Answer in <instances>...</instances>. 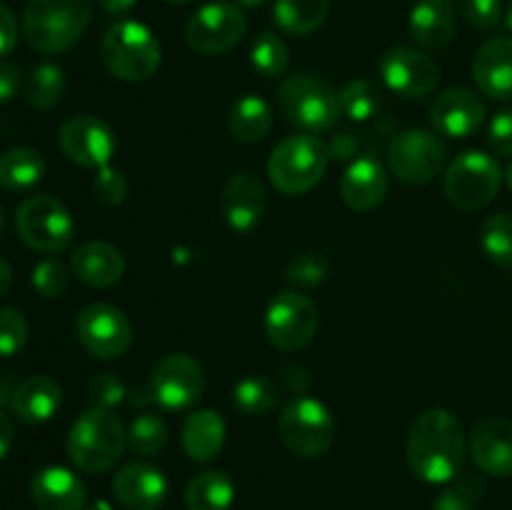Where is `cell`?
Wrapping results in <instances>:
<instances>
[{
    "instance_id": "obj_33",
    "label": "cell",
    "mask_w": 512,
    "mask_h": 510,
    "mask_svg": "<svg viewBox=\"0 0 512 510\" xmlns=\"http://www.w3.org/2000/svg\"><path fill=\"white\" fill-rule=\"evenodd\" d=\"M340 115L353 123H370L383 108V93L373 80H353L338 93Z\"/></svg>"
},
{
    "instance_id": "obj_1",
    "label": "cell",
    "mask_w": 512,
    "mask_h": 510,
    "mask_svg": "<svg viewBox=\"0 0 512 510\" xmlns=\"http://www.w3.org/2000/svg\"><path fill=\"white\" fill-rule=\"evenodd\" d=\"M468 455V435L458 415L430 408L413 420L405 443V458L415 478L430 485L450 483L460 475Z\"/></svg>"
},
{
    "instance_id": "obj_46",
    "label": "cell",
    "mask_w": 512,
    "mask_h": 510,
    "mask_svg": "<svg viewBox=\"0 0 512 510\" xmlns=\"http://www.w3.org/2000/svg\"><path fill=\"white\" fill-rule=\"evenodd\" d=\"M18 43V20L8 5L0 3V58L8 55Z\"/></svg>"
},
{
    "instance_id": "obj_43",
    "label": "cell",
    "mask_w": 512,
    "mask_h": 510,
    "mask_svg": "<svg viewBox=\"0 0 512 510\" xmlns=\"http://www.w3.org/2000/svg\"><path fill=\"white\" fill-rule=\"evenodd\" d=\"M458 10L473 28L490 30L503 18V0H458Z\"/></svg>"
},
{
    "instance_id": "obj_25",
    "label": "cell",
    "mask_w": 512,
    "mask_h": 510,
    "mask_svg": "<svg viewBox=\"0 0 512 510\" xmlns=\"http://www.w3.org/2000/svg\"><path fill=\"white\" fill-rule=\"evenodd\" d=\"M73 273L90 288H110L125 275V258L118 248L103 240H88L73 253Z\"/></svg>"
},
{
    "instance_id": "obj_21",
    "label": "cell",
    "mask_w": 512,
    "mask_h": 510,
    "mask_svg": "<svg viewBox=\"0 0 512 510\" xmlns=\"http://www.w3.org/2000/svg\"><path fill=\"white\" fill-rule=\"evenodd\" d=\"M390 188L388 170L375 158H358L340 178V198L348 208L368 213L385 200Z\"/></svg>"
},
{
    "instance_id": "obj_15",
    "label": "cell",
    "mask_w": 512,
    "mask_h": 510,
    "mask_svg": "<svg viewBox=\"0 0 512 510\" xmlns=\"http://www.w3.org/2000/svg\"><path fill=\"white\" fill-rule=\"evenodd\" d=\"M60 150L80 168H105L118 150V138L105 120L95 115H75L60 125Z\"/></svg>"
},
{
    "instance_id": "obj_39",
    "label": "cell",
    "mask_w": 512,
    "mask_h": 510,
    "mask_svg": "<svg viewBox=\"0 0 512 510\" xmlns=\"http://www.w3.org/2000/svg\"><path fill=\"white\" fill-rule=\"evenodd\" d=\"M485 495V480L478 475H465L453 488L438 495L433 510H475L478 500Z\"/></svg>"
},
{
    "instance_id": "obj_42",
    "label": "cell",
    "mask_w": 512,
    "mask_h": 510,
    "mask_svg": "<svg viewBox=\"0 0 512 510\" xmlns=\"http://www.w3.org/2000/svg\"><path fill=\"white\" fill-rule=\"evenodd\" d=\"M93 190H95V198H98L100 203L108 205V208H115V205L125 203L130 188H128V180H125V175L120 173V170L105 165V168H100L98 175H95Z\"/></svg>"
},
{
    "instance_id": "obj_30",
    "label": "cell",
    "mask_w": 512,
    "mask_h": 510,
    "mask_svg": "<svg viewBox=\"0 0 512 510\" xmlns=\"http://www.w3.org/2000/svg\"><path fill=\"white\" fill-rule=\"evenodd\" d=\"M235 500V483L225 470H203L185 488L188 510H230Z\"/></svg>"
},
{
    "instance_id": "obj_17",
    "label": "cell",
    "mask_w": 512,
    "mask_h": 510,
    "mask_svg": "<svg viewBox=\"0 0 512 510\" xmlns=\"http://www.w3.org/2000/svg\"><path fill=\"white\" fill-rule=\"evenodd\" d=\"M265 210H268V190L258 175L243 170L225 183L220 195V213L235 233H250L258 228Z\"/></svg>"
},
{
    "instance_id": "obj_44",
    "label": "cell",
    "mask_w": 512,
    "mask_h": 510,
    "mask_svg": "<svg viewBox=\"0 0 512 510\" xmlns=\"http://www.w3.org/2000/svg\"><path fill=\"white\" fill-rule=\"evenodd\" d=\"M125 385L118 375L113 373H100L90 380L88 385V398L95 408H108L113 410L115 405L125 400Z\"/></svg>"
},
{
    "instance_id": "obj_28",
    "label": "cell",
    "mask_w": 512,
    "mask_h": 510,
    "mask_svg": "<svg viewBox=\"0 0 512 510\" xmlns=\"http://www.w3.org/2000/svg\"><path fill=\"white\" fill-rule=\"evenodd\" d=\"M45 178L43 155L28 145H18L0 155V188L25 193Z\"/></svg>"
},
{
    "instance_id": "obj_20",
    "label": "cell",
    "mask_w": 512,
    "mask_h": 510,
    "mask_svg": "<svg viewBox=\"0 0 512 510\" xmlns=\"http://www.w3.org/2000/svg\"><path fill=\"white\" fill-rule=\"evenodd\" d=\"M113 495L125 510H158L168 498V480L155 465L128 463L113 475Z\"/></svg>"
},
{
    "instance_id": "obj_10",
    "label": "cell",
    "mask_w": 512,
    "mask_h": 510,
    "mask_svg": "<svg viewBox=\"0 0 512 510\" xmlns=\"http://www.w3.org/2000/svg\"><path fill=\"white\" fill-rule=\"evenodd\" d=\"M248 30L243 8L238 3L218 0L190 15L185 25V43L200 55H223L243 40Z\"/></svg>"
},
{
    "instance_id": "obj_27",
    "label": "cell",
    "mask_w": 512,
    "mask_h": 510,
    "mask_svg": "<svg viewBox=\"0 0 512 510\" xmlns=\"http://www.w3.org/2000/svg\"><path fill=\"white\" fill-rule=\"evenodd\" d=\"M225 445V423L215 410H195L183 423V448L188 458L210 463Z\"/></svg>"
},
{
    "instance_id": "obj_56",
    "label": "cell",
    "mask_w": 512,
    "mask_h": 510,
    "mask_svg": "<svg viewBox=\"0 0 512 510\" xmlns=\"http://www.w3.org/2000/svg\"><path fill=\"white\" fill-rule=\"evenodd\" d=\"M168 3H173V5H183V3H190V0H168Z\"/></svg>"
},
{
    "instance_id": "obj_26",
    "label": "cell",
    "mask_w": 512,
    "mask_h": 510,
    "mask_svg": "<svg viewBox=\"0 0 512 510\" xmlns=\"http://www.w3.org/2000/svg\"><path fill=\"white\" fill-rule=\"evenodd\" d=\"M455 13L453 0H418L410 10V35L420 48L438 50L453 40Z\"/></svg>"
},
{
    "instance_id": "obj_36",
    "label": "cell",
    "mask_w": 512,
    "mask_h": 510,
    "mask_svg": "<svg viewBox=\"0 0 512 510\" xmlns=\"http://www.w3.org/2000/svg\"><path fill=\"white\" fill-rule=\"evenodd\" d=\"M483 253L498 268H512V213H495L480 228Z\"/></svg>"
},
{
    "instance_id": "obj_5",
    "label": "cell",
    "mask_w": 512,
    "mask_h": 510,
    "mask_svg": "<svg viewBox=\"0 0 512 510\" xmlns=\"http://www.w3.org/2000/svg\"><path fill=\"white\" fill-rule=\"evenodd\" d=\"M330 158V148L318 135H288L270 153L268 178L280 193L303 195L323 180Z\"/></svg>"
},
{
    "instance_id": "obj_22",
    "label": "cell",
    "mask_w": 512,
    "mask_h": 510,
    "mask_svg": "<svg viewBox=\"0 0 512 510\" xmlns=\"http://www.w3.org/2000/svg\"><path fill=\"white\" fill-rule=\"evenodd\" d=\"M30 498L38 510H83L88 493L73 470L48 465L30 480Z\"/></svg>"
},
{
    "instance_id": "obj_40",
    "label": "cell",
    "mask_w": 512,
    "mask_h": 510,
    "mask_svg": "<svg viewBox=\"0 0 512 510\" xmlns=\"http://www.w3.org/2000/svg\"><path fill=\"white\" fill-rule=\"evenodd\" d=\"M28 320L18 308H0V358H13L28 345Z\"/></svg>"
},
{
    "instance_id": "obj_23",
    "label": "cell",
    "mask_w": 512,
    "mask_h": 510,
    "mask_svg": "<svg viewBox=\"0 0 512 510\" xmlns=\"http://www.w3.org/2000/svg\"><path fill=\"white\" fill-rule=\"evenodd\" d=\"M473 78L480 93L493 100L512 98V38L488 40L473 58Z\"/></svg>"
},
{
    "instance_id": "obj_45",
    "label": "cell",
    "mask_w": 512,
    "mask_h": 510,
    "mask_svg": "<svg viewBox=\"0 0 512 510\" xmlns=\"http://www.w3.org/2000/svg\"><path fill=\"white\" fill-rule=\"evenodd\" d=\"M488 143L493 153L512 155V110H500L493 120H490Z\"/></svg>"
},
{
    "instance_id": "obj_13",
    "label": "cell",
    "mask_w": 512,
    "mask_h": 510,
    "mask_svg": "<svg viewBox=\"0 0 512 510\" xmlns=\"http://www.w3.org/2000/svg\"><path fill=\"white\" fill-rule=\"evenodd\" d=\"M318 333V308L308 295L283 290L265 310V335L278 350L293 353L305 348Z\"/></svg>"
},
{
    "instance_id": "obj_32",
    "label": "cell",
    "mask_w": 512,
    "mask_h": 510,
    "mask_svg": "<svg viewBox=\"0 0 512 510\" xmlns=\"http://www.w3.org/2000/svg\"><path fill=\"white\" fill-rule=\"evenodd\" d=\"M280 388L275 380L265 378V375H248V378L238 380L233 388V403L235 408L250 418H260L268 415L270 410L278 405Z\"/></svg>"
},
{
    "instance_id": "obj_38",
    "label": "cell",
    "mask_w": 512,
    "mask_h": 510,
    "mask_svg": "<svg viewBox=\"0 0 512 510\" xmlns=\"http://www.w3.org/2000/svg\"><path fill=\"white\" fill-rule=\"evenodd\" d=\"M330 273V263L325 255L320 253H300L285 268V280L295 288H315L323 283Z\"/></svg>"
},
{
    "instance_id": "obj_52",
    "label": "cell",
    "mask_w": 512,
    "mask_h": 510,
    "mask_svg": "<svg viewBox=\"0 0 512 510\" xmlns=\"http://www.w3.org/2000/svg\"><path fill=\"white\" fill-rule=\"evenodd\" d=\"M238 5H243V8H260V5H265L268 0H235Z\"/></svg>"
},
{
    "instance_id": "obj_14",
    "label": "cell",
    "mask_w": 512,
    "mask_h": 510,
    "mask_svg": "<svg viewBox=\"0 0 512 510\" xmlns=\"http://www.w3.org/2000/svg\"><path fill=\"white\" fill-rule=\"evenodd\" d=\"M153 400L165 410H188L203 398V365L188 353H170L160 360L150 375Z\"/></svg>"
},
{
    "instance_id": "obj_48",
    "label": "cell",
    "mask_w": 512,
    "mask_h": 510,
    "mask_svg": "<svg viewBox=\"0 0 512 510\" xmlns=\"http://www.w3.org/2000/svg\"><path fill=\"white\" fill-rule=\"evenodd\" d=\"M283 383L285 388L293 390V393H303V390L308 388V373H305V368H300V365L290 363L283 368Z\"/></svg>"
},
{
    "instance_id": "obj_12",
    "label": "cell",
    "mask_w": 512,
    "mask_h": 510,
    "mask_svg": "<svg viewBox=\"0 0 512 510\" xmlns=\"http://www.w3.org/2000/svg\"><path fill=\"white\" fill-rule=\"evenodd\" d=\"M75 335L93 358H123L133 345V325L128 315L110 303L85 305L75 320Z\"/></svg>"
},
{
    "instance_id": "obj_16",
    "label": "cell",
    "mask_w": 512,
    "mask_h": 510,
    "mask_svg": "<svg viewBox=\"0 0 512 510\" xmlns=\"http://www.w3.org/2000/svg\"><path fill=\"white\" fill-rule=\"evenodd\" d=\"M380 78L393 93L408 100H423L438 88L440 70L430 55L410 45H395L380 58Z\"/></svg>"
},
{
    "instance_id": "obj_7",
    "label": "cell",
    "mask_w": 512,
    "mask_h": 510,
    "mask_svg": "<svg viewBox=\"0 0 512 510\" xmlns=\"http://www.w3.org/2000/svg\"><path fill=\"white\" fill-rule=\"evenodd\" d=\"M15 230L38 253H63L75 238L70 210L53 195H30L15 210Z\"/></svg>"
},
{
    "instance_id": "obj_11",
    "label": "cell",
    "mask_w": 512,
    "mask_h": 510,
    "mask_svg": "<svg viewBox=\"0 0 512 510\" xmlns=\"http://www.w3.org/2000/svg\"><path fill=\"white\" fill-rule=\"evenodd\" d=\"M445 143L435 133L410 128L395 135L388 145V165L398 180L410 185H425L440 175L445 165Z\"/></svg>"
},
{
    "instance_id": "obj_41",
    "label": "cell",
    "mask_w": 512,
    "mask_h": 510,
    "mask_svg": "<svg viewBox=\"0 0 512 510\" xmlns=\"http://www.w3.org/2000/svg\"><path fill=\"white\" fill-rule=\"evenodd\" d=\"M68 283H70V273L60 260L45 258L33 268V288L38 290L43 298L48 300L60 298V295L68 290Z\"/></svg>"
},
{
    "instance_id": "obj_31",
    "label": "cell",
    "mask_w": 512,
    "mask_h": 510,
    "mask_svg": "<svg viewBox=\"0 0 512 510\" xmlns=\"http://www.w3.org/2000/svg\"><path fill=\"white\" fill-rule=\"evenodd\" d=\"M330 0H275L273 18L283 33L305 38L325 23Z\"/></svg>"
},
{
    "instance_id": "obj_35",
    "label": "cell",
    "mask_w": 512,
    "mask_h": 510,
    "mask_svg": "<svg viewBox=\"0 0 512 510\" xmlns=\"http://www.w3.org/2000/svg\"><path fill=\"white\" fill-rule=\"evenodd\" d=\"M168 445V425L160 415L143 413L130 423L128 450L138 458H155Z\"/></svg>"
},
{
    "instance_id": "obj_9",
    "label": "cell",
    "mask_w": 512,
    "mask_h": 510,
    "mask_svg": "<svg viewBox=\"0 0 512 510\" xmlns=\"http://www.w3.org/2000/svg\"><path fill=\"white\" fill-rule=\"evenodd\" d=\"M280 440L300 458H318L333 445L335 420L320 400L298 395L278 415Z\"/></svg>"
},
{
    "instance_id": "obj_19",
    "label": "cell",
    "mask_w": 512,
    "mask_h": 510,
    "mask_svg": "<svg viewBox=\"0 0 512 510\" xmlns=\"http://www.w3.org/2000/svg\"><path fill=\"white\" fill-rule=\"evenodd\" d=\"M468 450L475 465L495 478L512 475V420L490 415L483 418L468 435Z\"/></svg>"
},
{
    "instance_id": "obj_47",
    "label": "cell",
    "mask_w": 512,
    "mask_h": 510,
    "mask_svg": "<svg viewBox=\"0 0 512 510\" xmlns=\"http://www.w3.org/2000/svg\"><path fill=\"white\" fill-rule=\"evenodd\" d=\"M18 88H20L18 65L0 60V103H8V100H13L15 95H18Z\"/></svg>"
},
{
    "instance_id": "obj_51",
    "label": "cell",
    "mask_w": 512,
    "mask_h": 510,
    "mask_svg": "<svg viewBox=\"0 0 512 510\" xmlns=\"http://www.w3.org/2000/svg\"><path fill=\"white\" fill-rule=\"evenodd\" d=\"M10 285H13V268L8 265V260L0 258V300L8 295Z\"/></svg>"
},
{
    "instance_id": "obj_2",
    "label": "cell",
    "mask_w": 512,
    "mask_h": 510,
    "mask_svg": "<svg viewBox=\"0 0 512 510\" xmlns=\"http://www.w3.org/2000/svg\"><path fill=\"white\" fill-rule=\"evenodd\" d=\"M90 18L93 0H30L23 13V38L38 53H65L83 38Z\"/></svg>"
},
{
    "instance_id": "obj_50",
    "label": "cell",
    "mask_w": 512,
    "mask_h": 510,
    "mask_svg": "<svg viewBox=\"0 0 512 510\" xmlns=\"http://www.w3.org/2000/svg\"><path fill=\"white\" fill-rule=\"evenodd\" d=\"M135 3H138V0H98L100 8H103L105 13H110V15L130 13Z\"/></svg>"
},
{
    "instance_id": "obj_53",
    "label": "cell",
    "mask_w": 512,
    "mask_h": 510,
    "mask_svg": "<svg viewBox=\"0 0 512 510\" xmlns=\"http://www.w3.org/2000/svg\"><path fill=\"white\" fill-rule=\"evenodd\" d=\"M503 178H505V183H508V188L512 190V160H510V163H508V168H505Z\"/></svg>"
},
{
    "instance_id": "obj_34",
    "label": "cell",
    "mask_w": 512,
    "mask_h": 510,
    "mask_svg": "<svg viewBox=\"0 0 512 510\" xmlns=\"http://www.w3.org/2000/svg\"><path fill=\"white\" fill-rule=\"evenodd\" d=\"M65 90V75L58 65L40 63L25 83V100L38 110H50L60 103Z\"/></svg>"
},
{
    "instance_id": "obj_37",
    "label": "cell",
    "mask_w": 512,
    "mask_h": 510,
    "mask_svg": "<svg viewBox=\"0 0 512 510\" xmlns=\"http://www.w3.org/2000/svg\"><path fill=\"white\" fill-rule=\"evenodd\" d=\"M250 63H253V68L258 70L263 78H278V75H283L285 70H288L290 50L280 35L265 30V33H260L258 38L253 40Z\"/></svg>"
},
{
    "instance_id": "obj_49",
    "label": "cell",
    "mask_w": 512,
    "mask_h": 510,
    "mask_svg": "<svg viewBox=\"0 0 512 510\" xmlns=\"http://www.w3.org/2000/svg\"><path fill=\"white\" fill-rule=\"evenodd\" d=\"M13 438H15V428H13V420L0 410V460L10 453L13 448Z\"/></svg>"
},
{
    "instance_id": "obj_3",
    "label": "cell",
    "mask_w": 512,
    "mask_h": 510,
    "mask_svg": "<svg viewBox=\"0 0 512 510\" xmlns=\"http://www.w3.org/2000/svg\"><path fill=\"white\" fill-rule=\"evenodd\" d=\"M125 448H128V430L123 428L118 415L95 405L78 415L65 440L70 460L83 473H105L123 458Z\"/></svg>"
},
{
    "instance_id": "obj_6",
    "label": "cell",
    "mask_w": 512,
    "mask_h": 510,
    "mask_svg": "<svg viewBox=\"0 0 512 510\" xmlns=\"http://www.w3.org/2000/svg\"><path fill=\"white\" fill-rule=\"evenodd\" d=\"M280 113L305 133H328L340 120L338 93L313 73H295L280 83Z\"/></svg>"
},
{
    "instance_id": "obj_55",
    "label": "cell",
    "mask_w": 512,
    "mask_h": 510,
    "mask_svg": "<svg viewBox=\"0 0 512 510\" xmlns=\"http://www.w3.org/2000/svg\"><path fill=\"white\" fill-rule=\"evenodd\" d=\"M508 25L512 28V0H510V8H508Z\"/></svg>"
},
{
    "instance_id": "obj_54",
    "label": "cell",
    "mask_w": 512,
    "mask_h": 510,
    "mask_svg": "<svg viewBox=\"0 0 512 510\" xmlns=\"http://www.w3.org/2000/svg\"><path fill=\"white\" fill-rule=\"evenodd\" d=\"M3 228H5V213L3 208H0V235H3Z\"/></svg>"
},
{
    "instance_id": "obj_24",
    "label": "cell",
    "mask_w": 512,
    "mask_h": 510,
    "mask_svg": "<svg viewBox=\"0 0 512 510\" xmlns=\"http://www.w3.org/2000/svg\"><path fill=\"white\" fill-rule=\"evenodd\" d=\"M63 403V388L50 375H33L10 390V410L28 425L48 423Z\"/></svg>"
},
{
    "instance_id": "obj_8",
    "label": "cell",
    "mask_w": 512,
    "mask_h": 510,
    "mask_svg": "<svg viewBox=\"0 0 512 510\" xmlns=\"http://www.w3.org/2000/svg\"><path fill=\"white\" fill-rule=\"evenodd\" d=\"M503 180L498 160L480 150L460 153L445 173V195L450 203L465 213L488 208L495 200Z\"/></svg>"
},
{
    "instance_id": "obj_4",
    "label": "cell",
    "mask_w": 512,
    "mask_h": 510,
    "mask_svg": "<svg viewBox=\"0 0 512 510\" xmlns=\"http://www.w3.org/2000/svg\"><path fill=\"white\" fill-rule=\"evenodd\" d=\"M100 60L118 80L143 83L158 73L163 50L148 25L138 20H123L115 23L100 40Z\"/></svg>"
},
{
    "instance_id": "obj_29",
    "label": "cell",
    "mask_w": 512,
    "mask_h": 510,
    "mask_svg": "<svg viewBox=\"0 0 512 510\" xmlns=\"http://www.w3.org/2000/svg\"><path fill=\"white\" fill-rule=\"evenodd\" d=\"M273 128V108L258 95L248 93L235 100L228 113V130L240 143H260Z\"/></svg>"
},
{
    "instance_id": "obj_18",
    "label": "cell",
    "mask_w": 512,
    "mask_h": 510,
    "mask_svg": "<svg viewBox=\"0 0 512 510\" xmlns=\"http://www.w3.org/2000/svg\"><path fill=\"white\" fill-rule=\"evenodd\" d=\"M430 123L448 138H470L485 123V103L475 90L450 88L430 105Z\"/></svg>"
}]
</instances>
